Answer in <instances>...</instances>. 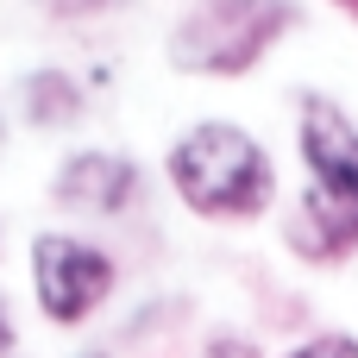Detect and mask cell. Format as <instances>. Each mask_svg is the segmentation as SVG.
<instances>
[{
    "instance_id": "6da1fadb",
    "label": "cell",
    "mask_w": 358,
    "mask_h": 358,
    "mask_svg": "<svg viewBox=\"0 0 358 358\" xmlns=\"http://www.w3.org/2000/svg\"><path fill=\"white\" fill-rule=\"evenodd\" d=\"M170 182L195 214H258L271 201V157L233 120H201L170 151Z\"/></svg>"
},
{
    "instance_id": "7a4b0ae2",
    "label": "cell",
    "mask_w": 358,
    "mask_h": 358,
    "mask_svg": "<svg viewBox=\"0 0 358 358\" xmlns=\"http://www.w3.org/2000/svg\"><path fill=\"white\" fill-rule=\"evenodd\" d=\"M302 164L315 176L308 189V220L321 245H352L358 239V126L321 94L302 101Z\"/></svg>"
},
{
    "instance_id": "3957f363",
    "label": "cell",
    "mask_w": 358,
    "mask_h": 358,
    "mask_svg": "<svg viewBox=\"0 0 358 358\" xmlns=\"http://www.w3.org/2000/svg\"><path fill=\"white\" fill-rule=\"evenodd\" d=\"M289 25L283 0H201V13H189L176 25V63L182 69H208V76H233L245 63L264 57V44Z\"/></svg>"
},
{
    "instance_id": "277c9868",
    "label": "cell",
    "mask_w": 358,
    "mask_h": 358,
    "mask_svg": "<svg viewBox=\"0 0 358 358\" xmlns=\"http://www.w3.org/2000/svg\"><path fill=\"white\" fill-rule=\"evenodd\" d=\"M31 283H38V308L69 327L101 308V296L113 289V264H107V252H94L69 233H38L31 239Z\"/></svg>"
},
{
    "instance_id": "5b68a950",
    "label": "cell",
    "mask_w": 358,
    "mask_h": 358,
    "mask_svg": "<svg viewBox=\"0 0 358 358\" xmlns=\"http://www.w3.org/2000/svg\"><path fill=\"white\" fill-rule=\"evenodd\" d=\"M138 189V170L120 151H76L57 170V201L76 214H120Z\"/></svg>"
},
{
    "instance_id": "8992f818",
    "label": "cell",
    "mask_w": 358,
    "mask_h": 358,
    "mask_svg": "<svg viewBox=\"0 0 358 358\" xmlns=\"http://www.w3.org/2000/svg\"><path fill=\"white\" fill-rule=\"evenodd\" d=\"M25 113H31L38 126H69V120L82 113V94H76L69 76L38 69V76H25Z\"/></svg>"
},
{
    "instance_id": "52a82bcc",
    "label": "cell",
    "mask_w": 358,
    "mask_h": 358,
    "mask_svg": "<svg viewBox=\"0 0 358 358\" xmlns=\"http://www.w3.org/2000/svg\"><path fill=\"white\" fill-rule=\"evenodd\" d=\"M289 358H358V340H352V334H321V340L296 346Z\"/></svg>"
},
{
    "instance_id": "ba28073f",
    "label": "cell",
    "mask_w": 358,
    "mask_h": 358,
    "mask_svg": "<svg viewBox=\"0 0 358 358\" xmlns=\"http://www.w3.org/2000/svg\"><path fill=\"white\" fill-rule=\"evenodd\" d=\"M50 13H94V6H107V0H44Z\"/></svg>"
},
{
    "instance_id": "9c48e42d",
    "label": "cell",
    "mask_w": 358,
    "mask_h": 358,
    "mask_svg": "<svg viewBox=\"0 0 358 358\" xmlns=\"http://www.w3.org/2000/svg\"><path fill=\"white\" fill-rule=\"evenodd\" d=\"M6 340H13V327H6V315H0V346H6Z\"/></svg>"
},
{
    "instance_id": "30bf717a",
    "label": "cell",
    "mask_w": 358,
    "mask_h": 358,
    "mask_svg": "<svg viewBox=\"0 0 358 358\" xmlns=\"http://www.w3.org/2000/svg\"><path fill=\"white\" fill-rule=\"evenodd\" d=\"M340 6H358V0H340Z\"/></svg>"
}]
</instances>
